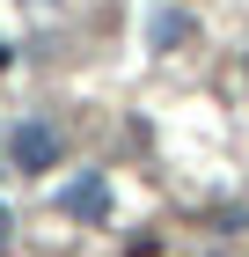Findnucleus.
Wrapping results in <instances>:
<instances>
[{
	"label": "nucleus",
	"instance_id": "f257e3e1",
	"mask_svg": "<svg viewBox=\"0 0 249 257\" xmlns=\"http://www.w3.org/2000/svg\"><path fill=\"white\" fill-rule=\"evenodd\" d=\"M8 162H15L22 177H44V169L59 162V133H52L44 118H22L15 133H8Z\"/></svg>",
	"mask_w": 249,
	"mask_h": 257
},
{
	"label": "nucleus",
	"instance_id": "39448f33",
	"mask_svg": "<svg viewBox=\"0 0 249 257\" xmlns=\"http://www.w3.org/2000/svg\"><path fill=\"white\" fill-rule=\"evenodd\" d=\"M8 66H15V44H0V74H8Z\"/></svg>",
	"mask_w": 249,
	"mask_h": 257
},
{
	"label": "nucleus",
	"instance_id": "423d86ee",
	"mask_svg": "<svg viewBox=\"0 0 249 257\" xmlns=\"http://www.w3.org/2000/svg\"><path fill=\"white\" fill-rule=\"evenodd\" d=\"M30 8H59V0H30Z\"/></svg>",
	"mask_w": 249,
	"mask_h": 257
},
{
	"label": "nucleus",
	"instance_id": "7ed1b4c3",
	"mask_svg": "<svg viewBox=\"0 0 249 257\" xmlns=\"http://www.w3.org/2000/svg\"><path fill=\"white\" fill-rule=\"evenodd\" d=\"M183 30H191V22L176 15V8H161V15H154V52H169V44L183 37Z\"/></svg>",
	"mask_w": 249,
	"mask_h": 257
},
{
	"label": "nucleus",
	"instance_id": "20e7f679",
	"mask_svg": "<svg viewBox=\"0 0 249 257\" xmlns=\"http://www.w3.org/2000/svg\"><path fill=\"white\" fill-rule=\"evenodd\" d=\"M8 235H15V213H8V206H0V250H8Z\"/></svg>",
	"mask_w": 249,
	"mask_h": 257
},
{
	"label": "nucleus",
	"instance_id": "f03ea898",
	"mask_svg": "<svg viewBox=\"0 0 249 257\" xmlns=\"http://www.w3.org/2000/svg\"><path fill=\"white\" fill-rule=\"evenodd\" d=\"M59 213H66V220H88V228L110 220V184H103L96 169H81L74 184H59Z\"/></svg>",
	"mask_w": 249,
	"mask_h": 257
}]
</instances>
